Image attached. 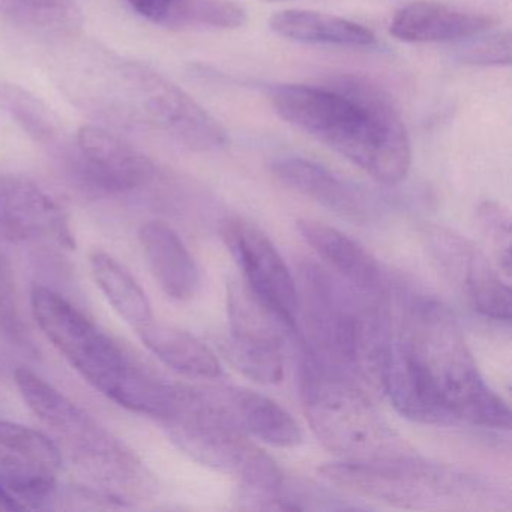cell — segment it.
Listing matches in <instances>:
<instances>
[{
	"instance_id": "8",
	"label": "cell",
	"mask_w": 512,
	"mask_h": 512,
	"mask_svg": "<svg viewBox=\"0 0 512 512\" xmlns=\"http://www.w3.org/2000/svg\"><path fill=\"white\" fill-rule=\"evenodd\" d=\"M163 424L182 452L209 469L238 479L242 490L271 493L286 481L268 452L214 412L205 388L187 386L181 406Z\"/></svg>"
},
{
	"instance_id": "23",
	"label": "cell",
	"mask_w": 512,
	"mask_h": 512,
	"mask_svg": "<svg viewBox=\"0 0 512 512\" xmlns=\"http://www.w3.org/2000/svg\"><path fill=\"white\" fill-rule=\"evenodd\" d=\"M227 314L230 334L274 344L281 349L298 332L293 323L263 301L242 278H230L227 281Z\"/></svg>"
},
{
	"instance_id": "6",
	"label": "cell",
	"mask_w": 512,
	"mask_h": 512,
	"mask_svg": "<svg viewBox=\"0 0 512 512\" xmlns=\"http://www.w3.org/2000/svg\"><path fill=\"white\" fill-rule=\"evenodd\" d=\"M299 377L305 416L329 451L349 460L415 454L353 380L319 367L305 355Z\"/></svg>"
},
{
	"instance_id": "24",
	"label": "cell",
	"mask_w": 512,
	"mask_h": 512,
	"mask_svg": "<svg viewBox=\"0 0 512 512\" xmlns=\"http://www.w3.org/2000/svg\"><path fill=\"white\" fill-rule=\"evenodd\" d=\"M0 109L43 148L67 160L73 151L74 142L65 133L58 116L31 92L16 83L0 80Z\"/></svg>"
},
{
	"instance_id": "1",
	"label": "cell",
	"mask_w": 512,
	"mask_h": 512,
	"mask_svg": "<svg viewBox=\"0 0 512 512\" xmlns=\"http://www.w3.org/2000/svg\"><path fill=\"white\" fill-rule=\"evenodd\" d=\"M383 392L412 421L511 430V409L479 373L457 316L431 296L404 302Z\"/></svg>"
},
{
	"instance_id": "30",
	"label": "cell",
	"mask_w": 512,
	"mask_h": 512,
	"mask_svg": "<svg viewBox=\"0 0 512 512\" xmlns=\"http://www.w3.org/2000/svg\"><path fill=\"white\" fill-rule=\"evenodd\" d=\"M0 511H22L13 497L0 488Z\"/></svg>"
},
{
	"instance_id": "27",
	"label": "cell",
	"mask_w": 512,
	"mask_h": 512,
	"mask_svg": "<svg viewBox=\"0 0 512 512\" xmlns=\"http://www.w3.org/2000/svg\"><path fill=\"white\" fill-rule=\"evenodd\" d=\"M0 16L49 31H70L82 23L74 0H0Z\"/></svg>"
},
{
	"instance_id": "14",
	"label": "cell",
	"mask_w": 512,
	"mask_h": 512,
	"mask_svg": "<svg viewBox=\"0 0 512 512\" xmlns=\"http://www.w3.org/2000/svg\"><path fill=\"white\" fill-rule=\"evenodd\" d=\"M49 239L74 248L70 221L40 185L19 176H0V242Z\"/></svg>"
},
{
	"instance_id": "28",
	"label": "cell",
	"mask_w": 512,
	"mask_h": 512,
	"mask_svg": "<svg viewBox=\"0 0 512 512\" xmlns=\"http://www.w3.org/2000/svg\"><path fill=\"white\" fill-rule=\"evenodd\" d=\"M479 229L493 247L497 265L506 278L511 277V215L499 203L482 202L476 211Z\"/></svg>"
},
{
	"instance_id": "13",
	"label": "cell",
	"mask_w": 512,
	"mask_h": 512,
	"mask_svg": "<svg viewBox=\"0 0 512 512\" xmlns=\"http://www.w3.org/2000/svg\"><path fill=\"white\" fill-rule=\"evenodd\" d=\"M218 233L247 286L298 328V284L266 233L241 217L223 218Z\"/></svg>"
},
{
	"instance_id": "26",
	"label": "cell",
	"mask_w": 512,
	"mask_h": 512,
	"mask_svg": "<svg viewBox=\"0 0 512 512\" xmlns=\"http://www.w3.org/2000/svg\"><path fill=\"white\" fill-rule=\"evenodd\" d=\"M283 350L274 344L233 334L223 346L227 361L245 377L262 385H277L284 379Z\"/></svg>"
},
{
	"instance_id": "11",
	"label": "cell",
	"mask_w": 512,
	"mask_h": 512,
	"mask_svg": "<svg viewBox=\"0 0 512 512\" xmlns=\"http://www.w3.org/2000/svg\"><path fill=\"white\" fill-rule=\"evenodd\" d=\"M62 454L43 431L0 421V488L20 509L43 508L55 499Z\"/></svg>"
},
{
	"instance_id": "7",
	"label": "cell",
	"mask_w": 512,
	"mask_h": 512,
	"mask_svg": "<svg viewBox=\"0 0 512 512\" xmlns=\"http://www.w3.org/2000/svg\"><path fill=\"white\" fill-rule=\"evenodd\" d=\"M320 475L347 493L400 508H454L482 496L469 475L418 455L349 460L320 467Z\"/></svg>"
},
{
	"instance_id": "3",
	"label": "cell",
	"mask_w": 512,
	"mask_h": 512,
	"mask_svg": "<svg viewBox=\"0 0 512 512\" xmlns=\"http://www.w3.org/2000/svg\"><path fill=\"white\" fill-rule=\"evenodd\" d=\"M298 295L304 355L331 373L358 377L382 391L394 335L386 292H362L329 269L305 262Z\"/></svg>"
},
{
	"instance_id": "5",
	"label": "cell",
	"mask_w": 512,
	"mask_h": 512,
	"mask_svg": "<svg viewBox=\"0 0 512 512\" xmlns=\"http://www.w3.org/2000/svg\"><path fill=\"white\" fill-rule=\"evenodd\" d=\"M16 383L29 409L49 428L61 454L65 452L92 485L89 490L118 505L151 496L155 482L148 469L97 419L34 371L20 368Z\"/></svg>"
},
{
	"instance_id": "25",
	"label": "cell",
	"mask_w": 512,
	"mask_h": 512,
	"mask_svg": "<svg viewBox=\"0 0 512 512\" xmlns=\"http://www.w3.org/2000/svg\"><path fill=\"white\" fill-rule=\"evenodd\" d=\"M89 260L92 275L113 310L136 328L151 322L152 307L148 295L128 269L104 251H94Z\"/></svg>"
},
{
	"instance_id": "31",
	"label": "cell",
	"mask_w": 512,
	"mask_h": 512,
	"mask_svg": "<svg viewBox=\"0 0 512 512\" xmlns=\"http://www.w3.org/2000/svg\"><path fill=\"white\" fill-rule=\"evenodd\" d=\"M265 2H280V0H265Z\"/></svg>"
},
{
	"instance_id": "29",
	"label": "cell",
	"mask_w": 512,
	"mask_h": 512,
	"mask_svg": "<svg viewBox=\"0 0 512 512\" xmlns=\"http://www.w3.org/2000/svg\"><path fill=\"white\" fill-rule=\"evenodd\" d=\"M460 59L472 65H509L511 64V35L509 32L490 35L461 50Z\"/></svg>"
},
{
	"instance_id": "22",
	"label": "cell",
	"mask_w": 512,
	"mask_h": 512,
	"mask_svg": "<svg viewBox=\"0 0 512 512\" xmlns=\"http://www.w3.org/2000/svg\"><path fill=\"white\" fill-rule=\"evenodd\" d=\"M269 26L280 37L314 46L370 49L377 43L373 32L359 23L316 11H281L272 17Z\"/></svg>"
},
{
	"instance_id": "10",
	"label": "cell",
	"mask_w": 512,
	"mask_h": 512,
	"mask_svg": "<svg viewBox=\"0 0 512 512\" xmlns=\"http://www.w3.org/2000/svg\"><path fill=\"white\" fill-rule=\"evenodd\" d=\"M65 166L80 187L100 196L133 193L157 178L151 158L95 125L80 128Z\"/></svg>"
},
{
	"instance_id": "20",
	"label": "cell",
	"mask_w": 512,
	"mask_h": 512,
	"mask_svg": "<svg viewBox=\"0 0 512 512\" xmlns=\"http://www.w3.org/2000/svg\"><path fill=\"white\" fill-rule=\"evenodd\" d=\"M149 23L169 29H238L245 11L232 0H127Z\"/></svg>"
},
{
	"instance_id": "18",
	"label": "cell",
	"mask_w": 512,
	"mask_h": 512,
	"mask_svg": "<svg viewBox=\"0 0 512 512\" xmlns=\"http://www.w3.org/2000/svg\"><path fill=\"white\" fill-rule=\"evenodd\" d=\"M296 229L301 238L316 251L317 256L325 260L329 271H334L338 277L362 292L371 295L385 293V281L379 263L355 239L329 224L311 218L299 220Z\"/></svg>"
},
{
	"instance_id": "15",
	"label": "cell",
	"mask_w": 512,
	"mask_h": 512,
	"mask_svg": "<svg viewBox=\"0 0 512 512\" xmlns=\"http://www.w3.org/2000/svg\"><path fill=\"white\" fill-rule=\"evenodd\" d=\"M269 169L278 181L341 218L367 223L374 215L373 200L361 188L320 164L305 158L287 157L272 161Z\"/></svg>"
},
{
	"instance_id": "4",
	"label": "cell",
	"mask_w": 512,
	"mask_h": 512,
	"mask_svg": "<svg viewBox=\"0 0 512 512\" xmlns=\"http://www.w3.org/2000/svg\"><path fill=\"white\" fill-rule=\"evenodd\" d=\"M34 319L47 340L95 389L119 406L163 421L179 383L152 373L79 308L46 286L31 293Z\"/></svg>"
},
{
	"instance_id": "16",
	"label": "cell",
	"mask_w": 512,
	"mask_h": 512,
	"mask_svg": "<svg viewBox=\"0 0 512 512\" xmlns=\"http://www.w3.org/2000/svg\"><path fill=\"white\" fill-rule=\"evenodd\" d=\"M212 400L224 421L268 445H301L304 431L277 401L245 388H211Z\"/></svg>"
},
{
	"instance_id": "9",
	"label": "cell",
	"mask_w": 512,
	"mask_h": 512,
	"mask_svg": "<svg viewBox=\"0 0 512 512\" xmlns=\"http://www.w3.org/2000/svg\"><path fill=\"white\" fill-rule=\"evenodd\" d=\"M145 118L193 151L211 152L229 142L226 128L175 83L142 64L125 71Z\"/></svg>"
},
{
	"instance_id": "21",
	"label": "cell",
	"mask_w": 512,
	"mask_h": 512,
	"mask_svg": "<svg viewBox=\"0 0 512 512\" xmlns=\"http://www.w3.org/2000/svg\"><path fill=\"white\" fill-rule=\"evenodd\" d=\"M136 329L142 343L172 370L193 379L215 380L223 376L215 353L190 332L154 320Z\"/></svg>"
},
{
	"instance_id": "19",
	"label": "cell",
	"mask_w": 512,
	"mask_h": 512,
	"mask_svg": "<svg viewBox=\"0 0 512 512\" xmlns=\"http://www.w3.org/2000/svg\"><path fill=\"white\" fill-rule=\"evenodd\" d=\"M146 262L163 292L175 301H188L200 287V271L181 236L163 221L140 227Z\"/></svg>"
},
{
	"instance_id": "12",
	"label": "cell",
	"mask_w": 512,
	"mask_h": 512,
	"mask_svg": "<svg viewBox=\"0 0 512 512\" xmlns=\"http://www.w3.org/2000/svg\"><path fill=\"white\" fill-rule=\"evenodd\" d=\"M422 236L440 271L479 314L499 322L511 320V287L473 242L439 226L425 227Z\"/></svg>"
},
{
	"instance_id": "2",
	"label": "cell",
	"mask_w": 512,
	"mask_h": 512,
	"mask_svg": "<svg viewBox=\"0 0 512 512\" xmlns=\"http://www.w3.org/2000/svg\"><path fill=\"white\" fill-rule=\"evenodd\" d=\"M278 115L385 185L406 179L412 148L392 98L370 80L334 77L328 85L272 89Z\"/></svg>"
},
{
	"instance_id": "17",
	"label": "cell",
	"mask_w": 512,
	"mask_h": 512,
	"mask_svg": "<svg viewBox=\"0 0 512 512\" xmlns=\"http://www.w3.org/2000/svg\"><path fill=\"white\" fill-rule=\"evenodd\" d=\"M494 20L482 14L467 13L436 2H415L397 11L391 34L404 43H457L481 37Z\"/></svg>"
}]
</instances>
